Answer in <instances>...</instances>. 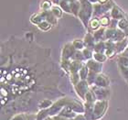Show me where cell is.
Masks as SVG:
<instances>
[{
    "mask_svg": "<svg viewBox=\"0 0 128 120\" xmlns=\"http://www.w3.org/2000/svg\"><path fill=\"white\" fill-rule=\"evenodd\" d=\"M92 28H96L97 26H98V22L96 21V20H94V21L92 22Z\"/></svg>",
    "mask_w": 128,
    "mask_h": 120,
    "instance_id": "1",
    "label": "cell"
}]
</instances>
